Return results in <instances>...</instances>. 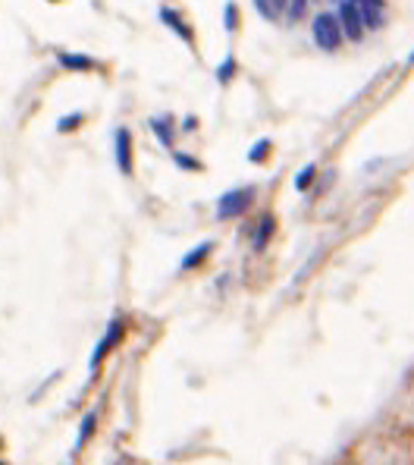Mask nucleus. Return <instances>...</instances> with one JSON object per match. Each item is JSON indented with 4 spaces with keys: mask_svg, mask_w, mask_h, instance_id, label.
Here are the masks:
<instances>
[{
    "mask_svg": "<svg viewBox=\"0 0 414 465\" xmlns=\"http://www.w3.org/2000/svg\"><path fill=\"white\" fill-rule=\"evenodd\" d=\"M311 38L314 44H317L320 51H326V54H333V51H339V44L346 42L342 38V28H339V19H336V13H317L311 22Z\"/></svg>",
    "mask_w": 414,
    "mask_h": 465,
    "instance_id": "nucleus-1",
    "label": "nucleus"
},
{
    "mask_svg": "<svg viewBox=\"0 0 414 465\" xmlns=\"http://www.w3.org/2000/svg\"><path fill=\"white\" fill-rule=\"evenodd\" d=\"M254 201V189L252 185H242V189H229L226 195H220L217 201V217L220 220H229V217H238L252 208Z\"/></svg>",
    "mask_w": 414,
    "mask_h": 465,
    "instance_id": "nucleus-2",
    "label": "nucleus"
},
{
    "mask_svg": "<svg viewBox=\"0 0 414 465\" xmlns=\"http://www.w3.org/2000/svg\"><path fill=\"white\" fill-rule=\"evenodd\" d=\"M336 19H339L342 38H348V42H361L364 38V22H361V13L352 0H342L336 7Z\"/></svg>",
    "mask_w": 414,
    "mask_h": 465,
    "instance_id": "nucleus-3",
    "label": "nucleus"
},
{
    "mask_svg": "<svg viewBox=\"0 0 414 465\" xmlns=\"http://www.w3.org/2000/svg\"><path fill=\"white\" fill-rule=\"evenodd\" d=\"M120 340H122V321H120V318H113V321H110V327H107V334L101 336V343H97L95 352H91V368H97V365H101V358L107 356V352Z\"/></svg>",
    "mask_w": 414,
    "mask_h": 465,
    "instance_id": "nucleus-4",
    "label": "nucleus"
},
{
    "mask_svg": "<svg viewBox=\"0 0 414 465\" xmlns=\"http://www.w3.org/2000/svg\"><path fill=\"white\" fill-rule=\"evenodd\" d=\"M352 3L358 7L364 28H380V22H383V0H352Z\"/></svg>",
    "mask_w": 414,
    "mask_h": 465,
    "instance_id": "nucleus-5",
    "label": "nucleus"
},
{
    "mask_svg": "<svg viewBox=\"0 0 414 465\" xmlns=\"http://www.w3.org/2000/svg\"><path fill=\"white\" fill-rule=\"evenodd\" d=\"M113 142H116V167L122 173L132 170V138H129V129H116L113 132Z\"/></svg>",
    "mask_w": 414,
    "mask_h": 465,
    "instance_id": "nucleus-6",
    "label": "nucleus"
},
{
    "mask_svg": "<svg viewBox=\"0 0 414 465\" xmlns=\"http://www.w3.org/2000/svg\"><path fill=\"white\" fill-rule=\"evenodd\" d=\"M254 10L261 19L276 22L279 16H285V0H254Z\"/></svg>",
    "mask_w": 414,
    "mask_h": 465,
    "instance_id": "nucleus-7",
    "label": "nucleus"
},
{
    "mask_svg": "<svg viewBox=\"0 0 414 465\" xmlns=\"http://www.w3.org/2000/svg\"><path fill=\"white\" fill-rule=\"evenodd\" d=\"M160 19H163V22H167V26H170V28H173V32H179V35H182L185 42H191V28H189V26H185V22H182V19H179V16H176V13H173V10H170V7H163V10H160Z\"/></svg>",
    "mask_w": 414,
    "mask_h": 465,
    "instance_id": "nucleus-8",
    "label": "nucleus"
},
{
    "mask_svg": "<svg viewBox=\"0 0 414 465\" xmlns=\"http://www.w3.org/2000/svg\"><path fill=\"white\" fill-rule=\"evenodd\" d=\"M207 255H211V242H201V246H195L189 255H185L179 267H182V271H191V267H198L204 258H207Z\"/></svg>",
    "mask_w": 414,
    "mask_h": 465,
    "instance_id": "nucleus-9",
    "label": "nucleus"
},
{
    "mask_svg": "<svg viewBox=\"0 0 414 465\" xmlns=\"http://www.w3.org/2000/svg\"><path fill=\"white\" fill-rule=\"evenodd\" d=\"M95 424H97V415H95V412H88V415L82 418V431H79V437H75V450H82V446L88 444V437L95 434Z\"/></svg>",
    "mask_w": 414,
    "mask_h": 465,
    "instance_id": "nucleus-10",
    "label": "nucleus"
},
{
    "mask_svg": "<svg viewBox=\"0 0 414 465\" xmlns=\"http://www.w3.org/2000/svg\"><path fill=\"white\" fill-rule=\"evenodd\" d=\"M273 226H276V224H273V217H270V214H267V217L261 220L258 232H254V248H258V252L267 246V242H270V236H273Z\"/></svg>",
    "mask_w": 414,
    "mask_h": 465,
    "instance_id": "nucleus-11",
    "label": "nucleus"
},
{
    "mask_svg": "<svg viewBox=\"0 0 414 465\" xmlns=\"http://www.w3.org/2000/svg\"><path fill=\"white\" fill-rule=\"evenodd\" d=\"M311 0H285V19L289 22H301L305 19V10Z\"/></svg>",
    "mask_w": 414,
    "mask_h": 465,
    "instance_id": "nucleus-12",
    "label": "nucleus"
},
{
    "mask_svg": "<svg viewBox=\"0 0 414 465\" xmlns=\"http://www.w3.org/2000/svg\"><path fill=\"white\" fill-rule=\"evenodd\" d=\"M151 129L157 132V138H160L163 145H170L173 142V126L167 116H157V120H151Z\"/></svg>",
    "mask_w": 414,
    "mask_h": 465,
    "instance_id": "nucleus-13",
    "label": "nucleus"
},
{
    "mask_svg": "<svg viewBox=\"0 0 414 465\" xmlns=\"http://www.w3.org/2000/svg\"><path fill=\"white\" fill-rule=\"evenodd\" d=\"M60 63L66 69H91V57H82V54H60Z\"/></svg>",
    "mask_w": 414,
    "mask_h": 465,
    "instance_id": "nucleus-14",
    "label": "nucleus"
},
{
    "mask_svg": "<svg viewBox=\"0 0 414 465\" xmlns=\"http://www.w3.org/2000/svg\"><path fill=\"white\" fill-rule=\"evenodd\" d=\"M75 126H82V113H73V116H63L60 123H57V129H60V132H69V129H75Z\"/></svg>",
    "mask_w": 414,
    "mask_h": 465,
    "instance_id": "nucleus-15",
    "label": "nucleus"
},
{
    "mask_svg": "<svg viewBox=\"0 0 414 465\" xmlns=\"http://www.w3.org/2000/svg\"><path fill=\"white\" fill-rule=\"evenodd\" d=\"M232 73H236V60H232V57H226V63L217 69V79H220V82H226V79H232Z\"/></svg>",
    "mask_w": 414,
    "mask_h": 465,
    "instance_id": "nucleus-16",
    "label": "nucleus"
},
{
    "mask_svg": "<svg viewBox=\"0 0 414 465\" xmlns=\"http://www.w3.org/2000/svg\"><path fill=\"white\" fill-rule=\"evenodd\" d=\"M267 151H270V142H261L258 148H252V154H248V158H252V161H258V164H261V161L267 158Z\"/></svg>",
    "mask_w": 414,
    "mask_h": 465,
    "instance_id": "nucleus-17",
    "label": "nucleus"
},
{
    "mask_svg": "<svg viewBox=\"0 0 414 465\" xmlns=\"http://www.w3.org/2000/svg\"><path fill=\"white\" fill-rule=\"evenodd\" d=\"M311 179H314V167H308V170H301V173H299L295 185H299V189H308V183H311Z\"/></svg>",
    "mask_w": 414,
    "mask_h": 465,
    "instance_id": "nucleus-18",
    "label": "nucleus"
},
{
    "mask_svg": "<svg viewBox=\"0 0 414 465\" xmlns=\"http://www.w3.org/2000/svg\"><path fill=\"white\" fill-rule=\"evenodd\" d=\"M176 164H179V167H185V170H198V164L189 158V154H176Z\"/></svg>",
    "mask_w": 414,
    "mask_h": 465,
    "instance_id": "nucleus-19",
    "label": "nucleus"
},
{
    "mask_svg": "<svg viewBox=\"0 0 414 465\" xmlns=\"http://www.w3.org/2000/svg\"><path fill=\"white\" fill-rule=\"evenodd\" d=\"M223 22H226V26H236V3H226V16H223Z\"/></svg>",
    "mask_w": 414,
    "mask_h": 465,
    "instance_id": "nucleus-20",
    "label": "nucleus"
},
{
    "mask_svg": "<svg viewBox=\"0 0 414 465\" xmlns=\"http://www.w3.org/2000/svg\"><path fill=\"white\" fill-rule=\"evenodd\" d=\"M0 465H3V462H0Z\"/></svg>",
    "mask_w": 414,
    "mask_h": 465,
    "instance_id": "nucleus-21",
    "label": "nucleus"
}]
</instances>
